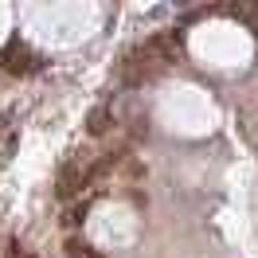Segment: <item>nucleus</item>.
I'll list each match as a JSON object with an SVG mask.
<instances>
[{"label":"nucleus","mask_w":258,"mask_h":258,"mask_svg":"<svg viewBox=\"0 0 258 258\" xmlns=\"http://www.w3.org/2000/svg\"><path fill=\"white\" fill-rule=\"evenodd\" d=\"M86 184H90V180H86V168H79V164H63V168H59V184H55V192L63 196V200H71V196H79Z\"/></svg>","instance_id":"nucleus-1"},{"label":"nucleus","mask_w":258,"mask_h":258,"mask_svg":"<svg viewBox=\"0 0 258 258\" xmlns=\"http://www.w3.org/2000/svg\"><path fill=\"white\" fill-rule=\"evenodd\" d=\"M0 67H4V71H12V75H20V71H28V67H32V55H28V47L12 43V47L0 55Z\"/></svg>","instance_id":"nucleus-2"},{"label":"nucleus","mask_w":258,"mask_h":258,"mask_svg":"<svg viewBox=\"0 0 258 258\" xmlns=\"http://www.w3.org/2000/svg\"><path fill=\"white\" fill-rule=\"evenodd\" d=\"M113 125H117V117H113V110H106V106H98V110L90 113V121H86L90 137H106Z\"/></svg>","instance_id":"nucleus-3"},{"label":"nucleus","mask_w":258,"mask_h":258,"mask_svg":"<svg viewBox=\"0 0 258 258\" xmlns=\"http://www.w3.org/2000/svg\"><path fill=\"white\" fill-rule=\"evenodd\" d=\"M121 168H125V176H133V180H141V176H145V164H141V161H125Z\"/></svg>","instance_id":"nucleus-4"},{"label":"nucleus","mask_w":258,"mask_h":258,"mask_svg":"<svg viewBox=\"0 0 258 258\" xmlns=\"http://www.w3.org/2000/svg\"><path fill=\"white\" fill-rule=\"evenodd\" d=\"M67 254H71V258H79V254H86V246H82L79 239H67Z\"/></svg>","instance_id":"nucleus-5"}]
</instances>
